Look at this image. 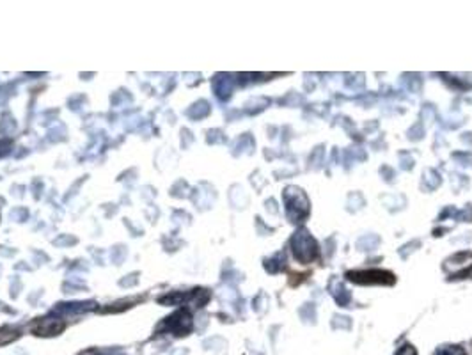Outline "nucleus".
<instances>
[{"mask_svg":"<svg viewBox=\"0 0 472 355\" xmlns=\"http://www.w3.org/2000/svg\"><path fill=\"white\" fill-rule=\"evenodd\" d=\"M20 337V330L13 327H2L0 329V344H9Z\"/></svg>","mask_w":472,"mask_h":355,"instance_id":"3","label":"nucleus"},{"mask_svg":"<svg viewBox=\"0 0 472 355\" xmlns=\"http://www.w3.org/2000/svg\"><path fill=\"white\" fill-rule=\"evenodd\" d=\"M437 355H467V354H465V350L461 347H457V344H449V347L439 348Z\"/></svg>","mask_w":472,"mask_h":355,"instance_id":"4","label":"nucleus"},{"mask_svg":"<svg viewBox=\"0 0 472 355\" xmlns=\"http://www.w3.org/2000/svg\"><path fill=\"white\" fill-rule=\"evenodd\" d=\"M170 320V330H173L176 336H187L188 332H190V329H192V322H190V316L187 315V313H176V315L173 316V318H167Z\"/></svg>","mask_w":472,"mask_h":355,"instance_id":"2","label":"nucleus"},{"mask_svg":"<svg viewBox=\"0 0 472 355\" xmlns=\"http://www.w3.org/2000/svg\"><path fill=\"white\" fill-rule=\"evenodd\" d=\"M64 329H66V323L57 318H39L30 325V330H32L34 336L41 337L59 336L61 332H64Z\"/></svg>","mask_w":472,"mask_h":355,"instance_id":"1","label":"nucleus"},{"mask_svg":"<svg viewBox=\"0 0 472 355\" xmlns=\"http://www.w3.org/2000/svg\"><path fill=\"white\" fill-rule=\"evenodd\" d=\"M396 355H417V351L414 350L412 347H409V344H406V347L399 348V350H398V354H396Z\"/></svg>","mask_w":472,"mask_h":355,"instance_id":"5","label":"nucleus"}]
</instances>
